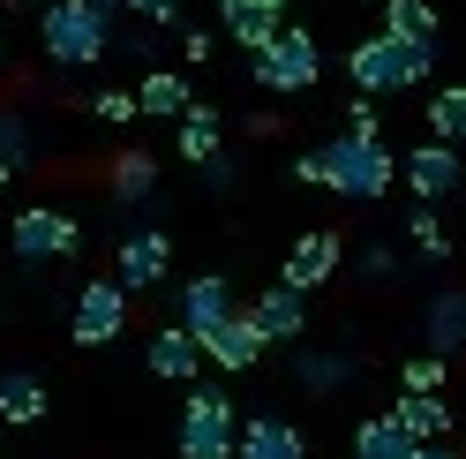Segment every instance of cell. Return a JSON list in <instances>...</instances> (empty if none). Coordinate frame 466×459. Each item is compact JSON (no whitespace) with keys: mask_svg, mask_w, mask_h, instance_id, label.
I'll return each instance as SVG.
<instances>
[{"mask_svg":"<svg viewBox=\"0 0 466 459\" xmlns=\"http://www.w3.org/2000/svg\"><path fill=\"white\" fill-rule=\"evenodd\" d=\"M324 151V174H331V196H346V204H376V196H391L399 181V158H391V143L384 136H331V143H316Z\"/></svg>","mask_w":466,"mask_h":459,"instance_id":"cell-1","label":"cell"},{"mask_svg":"<svg viewBox=\"0 0 466 459\" xmlns=\"http://www.w3.org/2000/svg\"><path fill=\"white\" fill-rule=\"evenodd\" d=\"M248 76L264 83L271 98H301V91H316V76H324V53H316V38L301 31V23H286V31H279V46L248 61Z\"/></svg>","mask_w":466,"mask_h":459,"instance_id":"cell-6","label":"cell"},{"mask_svg":"<svg viewBox=\"0 0 466 459\" xmlns=\"http://www.w3.org/2000/svg\"><path fill=\"white\" fill-rule=\"evenodd\" d=\"M248 324L271 339V347H286V339L309 332V294H294V286H264V294L248 301Z\"/></svg>","mask_w":466,"mask_h":459,"instance_id":"cell-13","label":"cell"},{"mask_svg":"<svg viewBox=\"0 0 466 459\" xmlns=\"http://www.w3.org/2000/svg\"><path fill=\"white\" fill-rule=\"evenodd\" d=\"M421 332H429V354H444V362L466 347V286H436L421 309Z\"/></svg>","mask_w":466,"mask_h":459,"instance_id":"cell-16","label":"cell"},{"mask_svg":"<svg viewBox=\"0 0 466 459\" xmlns=\"http://www.w3.org/2000/svg\"><path fill=\"white\" fill-rule=\"evenodd\" d=\"M399 181H406V189H414L421 204L436 211V204H444V196L466 181V166H459V151H451V143H414V151L399 158Z\"/></svg>","mask_w":466,"mask_h":459,"instance_id":"cell-11","label":"cell"},{"mask_svg":"<svg viewBox=\"0 0 466 459\" xmlns=\"http://www.w3.org/2000/svg\"><path fill=\"white\" fill-rule=\"evenodd\" d=\"M346 136H376V98H346Z\"/></svg>","mask_w":466,"mask_h":459,"instance_id":"cell-32","label":"cell"},{"mask_svg":"<svg viewBox=\"0 0 466 459\" xmlns=\"http://www.w3.org/2000/svg\"><path fill=\"white\" fill-rule=\"evenodd\" d=\"M143 362H151V377L166 384H196V369H203V347L181 332V324H158L151 339H143Z\"/></svg>","mask_w":466,"mask_h":459,"instance_id":"cell-14","label":"cell"},{"mask_svg":"<svg viewBox=\"0 0 466 459\" xmlns=\"http://www.w3.org/2000/svg\"><path fill=\"white\" fill-rule=\"evenodd\" d=\"M406 241H414V249L429 256V264H444V256H451V226L421 204V211H406Z\"/></svg>","mask_w":466,"mask_h":459,"instance_id":"cell-26","label":"cell"},{"mask_svg":"<svg viewBox=\"0 0 466 459\" xmlns=\"http://www.w3.org/2000/svg\"><path fill=\"white\" fill-rule=\"evenodd\" d=\"M436 53L429 46H406L391 31H369L354 53H346V76H354V98H384V91H414V83H429Z\"/></svg>","mask_w":466,"mask_h":459,"instance_id":"cell-3","label":"cell"},{"mask_svg":"<svg viewBox=\"0 0 466 459\" xmlns=\"http://www.w3.org/2000/svg\"><path fill=\"white\" fill-rule=\"evenodd\" d=\"M429 143L466 151V83H444V91L429 98Z\"/></svg>","mask_w":466,"mask_h":459,"instance_id":"cell-23","label":"cell"},{"mask_svg":"<svg viewBox=\"0 0 466 459\" xmlns=\"http://www.w3.org/2000/svg\"><path fill=\"white\" fill-rule=\"evenodd\" d=\"M136 23H151V31H166V23H181V0H128Z\"/></svg>","mask_w":466,"mask_h":459,"instance_id":"cell-31","label":"cell"},{"mask_svg":"<svg viewBox=\"0 0 466 459\" xmlns=\"http://www.w3.org/2000/svg\"><path fill=\"white\" fill-rule=\"evenodd\" d=\"M264 8H271V15H286V8H294V0H264Z\"/></svg>","mask_w":466,"mask_h":459,"instance_id":"cell-38","label":"cell"},{"mask_svg":"<svg viewBox=\"0 0 466 459\" xmlns=\"http://www.w3.org/2000/svg\"><path fill=\"white\" fill-rule=\"evenodd\" d=\"M8 181H15V174H8V166H0V189H8Z\"/></svg>","mask_w":466,"mask_h":459,"instance_id":"cell-39","label":"cell"},{"mask_svg":"<svg viewBox=\"0 0 466 459\" xmlns=\"http://www.w3.org/2000/svg\"><path fill=\"white\" fill-rule=\"evenodd\" d=\"M339 264H346V241L331 234V226H309V234H294V249H286L279 286H294V294H316V286H331Z\"/></svg>","mask_w":466,"mask_h":459,"instance_id":"cell-10","label":"cell"},{"mask_svg":"<svg viewBox=\"0 0 466 459\" xmlns=\"http://www.w3.org/2000/svg\"><path fill=\"white\" fill-rule=\"evenodd\" d=\"M106 189L121 196V204H143V196L158 189V158L136 151V143H128V151H113V158H106Z\"/></svg>","mask_w":466,"mask_h":459,"instance_id":"cell-21","label":"cell"},{"mask_svg":"<svg viewBox=\"0 0 466 459\" xmlns=\"http://www.w3.org/2000/svg\"><path fill=\"white\" fill-rule=\"evenodd\" d=\"M233 459H309V437L286 414H248L233 437Z\"/></svg>","mask_w":466,"mask_h":459,"instance_id":"cell-12","label":"cell"},{"mask_svg":"<svg viewBox=\"0 0 466 459\" xmlns=\"http://www.w3.org/2000/svg\"><path fill=\"white\" fill-rule=\"evenodd\" d=\"M399 429L414 444H451V399H429V392H399Z\"/></svg>","mask_w":466,"mask_h":459,"instance_id":"cell-18","label":"cell"},{"mask_svg":"<svg viewBox=\"0 0 466 459\" xmlns=\"http://www.w3.org/2000/svg\"><path fill=\"white\" fill-rule=\"evenodd\" d=\"M136 106H143V121H173V128H181V121H188V106H196V91H188V76H181V68H143Z\"/></svg>","mask_w":466,"mask_h":459,"instance_id":"cell-15","label":"cell"},{"mask_svg":"<svg viewBox=\"0 0 466 459\" xmlns=\"http://www.w3.org/2000/svg\"><path fill=\"white\" fill-rule=\"evenodd\" d=\"M76 249H83V226L61 204H23L8 219V256L15 264H68Z\"/></svg>","mask_w":466,"mask_h":459,"instance_id":"cell-5","label":"cell"},{"mask_svg":"<svg viewBox=\"0 0 466 459\" xmlns=\"http://www.w3.org/2000/svg\"><path fill=\"white\" fill-rule=\"evenodd\" d=\"M173 151H181L188 166H211V158L226 151V128H218V106H203V98H196V106H188V121L173 128Z\"/></svg>","mask_w":466,"mask_h":459,"instance_id":"cell-19","label":"cell"},{"mask_svg":"<svg viewBox=\"0 0 466 459\" xmlns=\"http://www.w3.org/2000/svg\"><path fill=\"white\" fill-rule=\"evenodd\" d=\"M361 271H369V279H391V271H399V256L376 241V249H361Z\"/></svg>","mask_w":466,"mask_h":459,"instance_id":"cell-35","label":"cell"},{"mask_svg":"<svg viewBox=\"0 0 466 459\" xmlns=\"http://www.w3.org/2000/svg\"><path fill=\"white\" fill-rule=\"evenodd\" d=\"M226 31L241 38L248 53H271V46H279V31H286V15H271V8H248L241 23H226Z\"/></svg>","mask_w":466,"mask_h":459,"instance_id":"cell-29","label":"cell"},{"mask_svg":"<svg viewBox=\"0 0 466 459\" xmlns=\"http://www.w3.org/2000/svg\"><path fill=\"white\" fill-rule=\"evenodd\" d=\"M233 317H241V309H233V279L226 271H196L181 294H173V324H181L196 347H203V339H218Z\"/></svg>","mask_w":466,"mask_h":459,"instance_id":"cell-8","label":"cell"},{"mask_svg":"<svg viewBox=\"0 0 466 459\" xmlns=\"http://www.w3.org/2000/svg\"><path fill=\"white\" fill-rule=\"evenodd\" d=\"M0 61H8V38H0Z\"/></svg>","mask_w":466,"mask_h":459,"instance_id":"cell-40","label":"cell"},{"mask_svg":"<svg viewBox=\"0 0 466 459\" xmlns=\"http://www.w3.org/2000/svg\"><path fill=\"white\" fill-rule=\"evenodd\" d=\"M294 377L309 384V392H339V384H354V362H346V354H294Z\"/></svg>","mask_w":466,"mask_h":459,"instance_id":"cell-25","label":"cell"},{"mask_svg":"<svg viewBox=\"0 0 466 459\" xmlns=\"http://www.w3.org/2000/svg\"><path fill=\"white\" fill-rule=\"evenodd\" d=\"M376 8H391V0H376Z\"/></svg>","mask_w":466,"mask_h":459,"instance_id":"cell-41","label":"cell"},{"mask_svg":"<svg viewBox=\"0 0 466 459\" xmlns=\"http://www.w3.org/2000/svg\"><path fill=\"white\" fill-rule=\"evenodd\" d=\"M233 437H241V407L218 384H188L181 422H173V452L181 459H233Z\"/></svg>","mask_w":466,"mask_h":459,"instance_id":"cell-4","label":"cell"},{"mask_svg":"<svg viewBox=\"0 0 466 459\" xmlns=\"http://www.w3.org/2000/svg\"><path fill=\"white\" fill-rule=\"evenodd\" d=\"M264 347H271V339L248 324V309H241V317H233L218 339H203V354H211L218 369H256V362H264Z\"/></svg>","mask_w":466,"mask_h":459,"instance_id":"cell-20","label":"cell"},{"mask_svg":"<svg viewBox=\"0 0 466 459\" xmlns=\"http://www.w3.org/2000/svg\"><path fill=\"white\" fill-rule=\"evenodd\" d=\"M384 31L406 38V46H429V53H436V31H444V23H436L429 0H391V8H384Z\"/></svg>","mask_w":466,"mask_h":459,"instance_id":"cell-24","label":"cell"},{"mask_svg":"<svg viewBox=\"0 0 466 459\" xmlns=\"http://www.w3.org/2000/svg\"><path fill=\"white\" fill-rule=\"evenodd\" d=\"M128 286L121 279H83L76 286V309H68V339L76 347H113V339L128 332Z\"/></svg>","mask_w":466,"mask_h":459,"instance_id":"cell-7","label":"cell"},{"mask_svg":"<svg viewBox=\"0 0 466 459\" xmlns=\"http://www.w3.org/2000/svg\"><path fill=\"white\" fill-rule=\"evenodd\" d=\"M0 166L8 174L31 166V121H23V106H0Z\"/></svg>","mask_w":466,"mask_h":459,"instance_id":"cell-27","label":"cell"},{"mask_svg":"<svg viewBox=\"0 0 466 459\" xmlns=\"http://www.w3.org/2000/svg\"><path fill=\"white\" fill-rule=\"evenodd\" d=\"M166 271H173L166 226H128L121 249H113V279H121L128 294H151V286H166Z\"/></svg>","mask_w":466,"mask_h":459,"instance_id":"cell-9","label":"cell"},{"mask_svg":"<svg viewBox=\"0 0 466 459\" xmlns=\"http://www.w3.org/2000/svg\"><path fill=\"white\" fill-rule=\"evenodd\" d=\"M91 121L128 128V121H143V106H136V91H98V98H91Z\"/></svg>","mask_w":466,"mask_h":459,"instance_id":"cell-30","label":"cell"},{"mask_svg":"<svg viewBox=\"0 0 466 459\" xmlns=\"http://www.w3.org/2000/svg\"><path fill=\"white\" fill-rule=\"evenodd\" d=\"M0 422L8 429L46 422V377L38 369H0Z\"/></svg>","mask_w":466,"mask_h":459,"instance_id":"cell-17","label":"cell"},{"mask_svg":"<svg viewBox=\"0 0 466 459\" xmlns=\"http://www.w3.org/2000/svg\"><path fill=\"white\" fill-rule=\"evenodd\" d=\"M294 181H309V189H331V174H324V151H301V158H294Z\"/></svg>","mask_w":466,"mask_h":459,"instance_id":"cell-33","label":"cell"},{"mask_svg":"<svg viewBox=\"0 0 466 459\" xmlns=\"http://www.w3.org/2000/svg\"><path fill=\"white\" fill-rule=\"evenodd\" d=\"M414 459H459L451 444H414Z\"/></svg>","mask_w":466,"mask_h":459,"instance_id":"cell-37","label":"cell"},{"mask_svg":"<svg viewBox=\"0 0 466 459\" xmlns=\"http://www.w3.org/2000/svg\"><path fill=\"white\" fill-rule=\"evenodd\" d=\"M354 459H414V437H406L399 414L384 407V414H369V422L354 429Z\"/></svg>","mask_w":466,"mask_h":459,"instance_id":"cell-22","label":"cell"},{"mask_svg":"<svg viewBox=\"0 0 466 459\" xmlns=\"http://www.w3.org/2000/svg\"><path fill=\"white\" fill-rule=\"evenodd\" d=\"M211 8H218V15H226V23H241V15H248V8H264V0H211Z\"/></svg>","mask_w":466,"mask_h":459,"instance_id":"cell-36","label":"cell"},{"mask_svg":"<svg viewBox=\"0 0 466 459\" xmlns=\"http://www.w3.org/2000/svg\"><path fill=\"white\" fill-rule=\"evenodd\" d=\"M399 384H406V392H429V399H444V384H451V362H444V354H414V362L399 369Z\"/></svg>","mask_w":466,"mask_h":459,"instance_id":"cell-28","label":"cell"},{"mask_svg":"<svg viewBox=\"0 0 466 459\" xmlns=\"http://www.w3.org/2000/svg\"><path fill=\"white\" fill-rule=\"evenodd\" d=\"M211 53H218V46H211V31H181V61H188V68H203Z\"/></svg>","mask_w":466,"mask_h":459,"instance_id":"cell-34","label":"cell"},{"mask_svg":"<svg viewBox=\"0 0 466 459\" xmlns=\"http://www.w3.org/2000/svg\"><path fill=\"white\" fill-rule=\"evenodd\" d=\"M38 46H46L53 68H98L113 53V23L91 0H46L38 8Z\"/></svg>","mask_w":466,"mask_h":459,"instance_id":"cell-2","label":"cell"}]
</instances>
